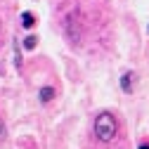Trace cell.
I'll list each match as a JSON object with an SVG mask.
<instances>
[{
  "instance_id": "1",
  "label": "cell",
  "mask_w": 149,
  "mask_h": 149,
  "mask_svg": "<svg viewBox=\"0 0 149 149\" xmlns=\"http://www.w3.org/2000/svg\"><path fill=\"white\" fill-rule=\"evenodd\" d=\"M116 130H118V123L109 111H104V114H100L95 118V135L100 142H111L116 137Z\"/></svg>"
},
{
  "instance_id": "2",
  "label": "cell",
  "mask_w": 149,
  "mask_h": 149,
  "mask_svg": "<svg viewBox=\"0 0 149 149\" xmlns=\"http://www.w3.org/2000/svg\"><path fill=\"white\" fill-rule=\"evenodd\" d=\"M83 36H85V24H83V19H81V12L73 10V12L66 17V38L71 40V45H81Z\"/></svg>"
},
{
  "instance_id": "3",
  "label": "cell",
  "mask_w": 149,
  "mask_h": 149,
  "mask_svg": "<svg viewBox=\"0 0 149 149\" xmlns=\"http://www.w3.org/2000/svg\"><path fill=\"white\" fill-rule=\"evenodd\" d=\"M22 26H24V29H33V26H36V17H33L31 12H24V14H22Z\"/></svg>"
},
{
  "instance_id": "4",
  "label": "cell",
  "mask_w": 149,
  "mask_h": 149,
  "mask_svg": "<svg viewBox=\"0 0 149 149\" xmlns=\"http://www.w3.org/2000/svg\"><path fill=\"white\" fill-rule=\"evenodd\" d=\"M52 97H54V90H52V88H47V85L40 88V102H43V104H47Z\"/></svg>"
},
{
  "instance_id": "5",
  "label": "cell",
  "mask_w": 149,
  "mask_h": 149,
  "mask_svg": "<svg viewBox=\"0 0 149 149\" xmlns=\"http://www.w3.org/2000/svg\"><path fill=\"white\" fill-rule=\"evenodd\" d=\"M121 88L125 92H133V73H125V76L121 78Z\"/></svg>"
},
{
  "instance_id": "6",
  "label": "cell",
  "mask_w": 149,
  "mask_h": 149,
  "mask_svg": "<svg viewBox=\"0 0 149 149\" xmlns=\"http://www.w3.org/2000/svg\"><path fill=\"white\" fill-rule=\"evenodd\" d=\"M36 45H38V38H36V36H26V38H24V47L26 50H33Z\"/></svg>"
},
{
  "instance_id": "7",
  "label": "cell",
  "mask_w": 149,
  "mask_h": 149,
  "mask_svg": "<svg viewBox=\"0 0 149 149\" xmlns=\"http://www.w3.org/2000/svg\"><path fill=\"white\" fill-rule=\"evenodd\" d=\"M5 133H7V130H5V123H3V118H0V140H5Z\"/></svg>"
},
{
  "instance_id": "8",
  "label": "cell",
  "mask_w": 149,
  "mask_h": 149,
  "mask_svg": "<svg viewBox=\"0 0 149 149\" xmlns=\"http://www.w3.org/2000/svg\"><path fill=\"white\" fill-rule=\"evenodd\" d=\"M140 149H149V140H144V142H140Z\"/></svg>"
}]
</instances>
